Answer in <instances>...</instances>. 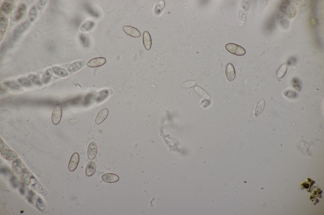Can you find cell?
I'll return each mask as SVG.
<instances>
[{"mask_svg":"<svg viewBox=\"0 0 324 215\" xmlns=\"http://www.w3.org/2000/svg\"><path fill=\"white\" fill-rule=\"evenodd\" d=\"M226 50L231 53L238 56H242L246 53L245 50L242 47L233 43H229L225 46Z\"/></svg>","mask_w":324,"mask_h":215,"instance_id":"1","label":"cell"},{"mask_svg":"<svg viewBox=\"0 0 324 215\" xmlns=\"http://www.w3.org/2000/svg\"><path fill=\"white\" fill-rule=\"evenodd\" d=\"M62 115V111L61 107L59 106H56L53 111L52 120L53 123L55 125H58L60 123Z\"/></svg>","mask_w":324,"mask_h":215,"instance_id":"2","label":"cell"},{"mask_svg":"<svg viewBox=\"0 0 324 215\" xmlns=\"http://www.w3.org/2000/svg\"><path fill=\"white\" fill-rule=\"evenodd\" d=\"M98 150V147L96 143L94 142L90 143L89 144L87 151V154L88 159L90 160H93L96 156Z\"/></svg>","mask_w":324,"mask_h":215,"instance_id":"3","label":"cell"},{"mask_svg":"<svg viewBox=\"0 0 324 215\" xmlns=\"http://www.w3.org/2000/svg\"><path fill=\"white\" fill-rule=\"evenodd\" d=\"M80 160L79 154L77 153H74L72 156L69 162L68 169L70 171H74L77 168Z\"/></svg>","mask_w":324,"mask_h":215,"instance_id":"4","label":"cell"},{"mask_svg":"<svg viewBox=\"0 0 324 215\" xmlns=\"http://www.w3.org/2000/svg\"><path fill=\"white\" fill-rule=\"evenodd\" d=\"M123 29L125 33L132 37L138 38L140 37L141 35L140 31L134 27L129 26H125L123 27Z\"/></svg>","mask_w":324,"mask_h":215,"instance_id":"5","label":"cell"},{"mask_svg":"<svg viewBox=\"0 0 324 215\" xmlns=\"http://www.w3.org/2000/svg\"><path fill=\"white\" fill-rule=\"evenodd\" d=\"M85 65L86 62L84 61H76L69 66L67 68V71L69 73L74 72L80 70Z\"/></svg>","mask_w":324,"mask_h":215,"instance_id":"6","label":"cell"},{"mask_svg":"<svg viewBox=\"0 0 324 215\" xmlns=\"http://www.w3.org/2000/svg\"><path fill=\"white\" fill-rule=\"evenodd\" d=\"M226 75L227 80L230 81H233L236 77L235 71L233 65L229 63L226 68Z\"/></svg>","mask_w":324,"mask_h":215,"instance_id":"7","label":"cell"},{"mask_svg":"<svg viewBox=\"0 0 324 215\" xmlns=\"http://www.w3.org/2000/svg\"><path fill=\"white\" fill-rule=\"evenodd\" d=\"M13 3V1H5L1 8V14L8 16Z\"/></svg>","mask_w":324,"mask_h":215,"instance_id":"8","label":"cell"},{"mask_svg":"<svg viewBox=\"0 0 324 215\" xmlns=\"http://www.w3.org/2000/svg\"><path fill=\"white\" fill-rule=\"evenodd\" d=\"M102 180L104 182L107 183H113L118 181L119 179V176L115 174L112 173H106L101 177Z\"/></svg>","mask_w":324,"mask_h":215,"instance_id":"9","label":"cell"},{"mask_svg":"<svg viewBox=\"0 0 324 215\" xmlns=\"http://www.w3.org/2000/svg\"><path fill=\"white\" fill-rule=\"evenodd\" d=\"M106 59L103 57L92 59L87 63V66L90 67L95 68L102 66L105 64Z\"/></svg>","mask_w":324,"mask_h":215,"instance_id":"10","label":"cell"},{"mask_svg":"<svg viewBox=\"0 0 324 215\" xmlns=\"http://www.w3.org/2000/svg\"><path fill=\"white\" fill-rule=\"evenodd\" d=\"M1 154L5 159L9 161L14 160L18 157L14 151L8 150H3L1 152Z\"/></svg>","mask_w":324,"mask_h":215,"instance_id":"11","label":"cell"},{"mask_svg":"<svg viewBox=\"0 0 324 215\" xmlns=\"http://www.w3.org/2000/svg\"><path fill=\"white\" fill-rule=\"evenodd\" d=\"M27 5L26 3H22L19 4L17 9V20H20L23 17L27 11Z\"/></svg>","mask_w":324,"mask_h":215,"instance_id":"12","label":"cell"},{"mask_svg":"<svg viewBox=\"0 0 324 215\" xmlns=\"http://www.w3.org/2000/svg\"><path fill=\"white\" fill-rule=\"evenodd\" d=\"M30 23L28 21H26L21 23L18 26L14 31V35L17 37L26 31L30 27Z\"/></svg>","mask_w":324,"mask_h":215,"instance_id":"13","label":"cell"},{"mask_svg":"<svg viewBox=\"0 0 324 215\" xmlns=\"http://www.w3.org/2000/svg\"><path fill=\"white\" fill-rule=\"evenodd\" d=\"M96 164L94 161H91L88 162L87 164L85 169L87 175L88 176H92L96 171Z\"/></svg>","mask_w":324,"mask_h":215,"instance_id":"14","label":"cell"},{"mask_svg":"<svg viewBox=\"0 0 324 215\" xmlns=\"http://www.w3.org/2000/svg\"><path fill=\"white\" fill-rule=\"evenodd\" d=\"M109 113V110L106 108H104L101 110L95 119V123L99 125L102 123L107 117Z\"/></svg>","mask_w":324,"mask_h":215,"instance_id":"15","label":"cell"},{"mask_svg":"<svg viewBox=\"0 0 324 215\" xmlns=\"http://www.w3.org/2000/svg\"><path fill=\"white\" fill-rule=\"evenodd\" d=\"M52 69L54 74L59 77H64L69 75V73L64 68L58 66H55L52 67Z\"/></svg>","mask_w":324,"mask_h":215,"instance_id":"16","label":"cell"},{"mask_svg":"<svg viewBox=\"0 0 324 215\" xmlns=\"http://www.w3.org/2000/svg\"><path fill=\"white\" fill-rule=\"evenodd\" d=\"M20 177L21 181L25 185H28L30 184L31 179L29 173L27 169L24 168L22 169Z\"/></svg>","mask_w":324,"mask_h":215,"instance_id":"17","label":"cell"},{"mask_svg":"<svg viewBox=\"0 0 324 215\" xmlns=\"http://www.w3.org/2000/svg\"><path fill=\"white\" fill-rule=\"evenodd\" d=\"M143 40L144 45L148 50H150L152 45L151 38L149 33L145 31L143 34Z\"/></svg>","mask_w":324,"mask_h":215,"instance_id":"18","label":"cell"},{"mask_svg":"<svg viewBox=\"0 0 324 215\" xmlns=\"http://www.w3.org/2000/svg\"><path fill=\"white\" fill-rule=\"evenodd\" d=\"M22 162L20 159H17L14 161L12 164V170L15 174H18L20 173L22 169Z\"/></svg>","mask_w":324,"mask_h":215,"instance_id":"19","label":"cell"},{"mask_svg":"<svg viewBox=\"0 0 324 215\" xmlns=\"http://www.w3.org/2000/svg\"><path fill=\"white\" fill-rule=\"evenodd\" d=\"M53 76V73L51 68H49L44 72L42 77L43 83L47 84L51 81Z\"/></svg>","mask_w":324,"mask_h":215,"instance_id":"20","label":"cell"},{"mask_svg":"<svg viewBox=\"0 0 324 215\" xmlns=\"http://www.w3.org/2000/svg\"><path fill=\"white\" fill-rule=\"evenodd\" d=\"M265 102L264 100H260L257 105L256 107L255 115L256 117H258L263 112L265 107Z\"/></svg>","mask_w":324,"mask_h":215,"instance_id":"21","label":"cell"},{"mask_svg":"<svg viewBox=\"0 0 324 215\" xmlns=\"http://www.w3.org/2000/svg\"><path fill=\"white\" fill-rule=\"evenodd\" d=\"M194 89L196 92L203 98L208 100L211 99V97L207 93L200 87L196 86L195 87Z\"/></svg>","mask_w":324,"mask_h":215,"instance_id":"22","label":"cell"},{"mask_svg":"<svg viewBox=\"0 0 324 215\" xmlns=\"http://www.w3.org/2000/svg\"><path fill=\"white\" fill-rule=\"evenodd\" d=\"M38 14V9L35 6H33L30 9L29 14V17L30 21L34 22L37 17Z\"/></svg>","mask_w":324,"mask_h":215,"instance_id":"23","label":"cell"},{"mask_svg":"<svg viewBox=\"0 0 324 215\" xmlns=\"http://www.w3.org/2000/svg\"><path fill=\"white\" fill-rule=\"evenodd\" d=\"M94 26V23L92 22H88L85 23L82 25L80 29L83 32H86L90 31Z\"/></svg>","mask_w":324,"mask_h":215,"instance_id":"24","label":"cell"},{"mask_svg":"<svg viewBox=\"0 0 324 215\" xmlns=\"http://www.w3.org/2000/svg\"><path fill=\"white\" fill-rule=\"evenodd\" d=\"M287 71V66L286 64H283L279 68L277 73V77L278 78L283 77Z\"/></svg>","mask_w":324,"mask_h":215,"instance_id":"25","label":"cell"},{"mask_svg":"<svg viewBox=\"0 0 324 215\" xmlns=\"http://www.w3.org/2000/svg\"><path fill=\"white\" fill-rule=\"evenodd\" d=\"M165 6V2L163 1L159 2L156 4L155 8V12L157 14L161 13L164 9Z\"/></svg>","mask_w":324,"mask_h":215,"instance_id":"26","label":"cell"},{"mask_svg":"<svg viewBox=\"0 0 324 215\" xmlns=\"http://www.w3.org/2000/svg\"><path fill=\"white\" fill-rule=\"evenodd\" d=\"M36 198V193L33 191L31 190L28 193L27 199L30 203L33 204L35 203Z\"/></svg>","mask_w":324,"mask_h":215,"instance_id":"27","label":"cell"},{"mask_svg":"<svg viewBox=\"0 0 324 215\" xmlns=\"http://www.w3.org/2000/svg\"><path fill=\"white\" fill-rule=\"evenodd\" d=\"M36 206L40 211H43L46 209V206L42 199L40 198H38L36 203Z\"/></svg>","mask_w":324,"mask_h":215,"instance_id":"28","label":"cell"},{"mask_svg":"<svg viewBox=\"0 0 324 215\" xmlns=\"http://www.w3.org/2000/svg\"><path fill=\"white\" fill-rule=\"evenodd\" d=\"M17 9L16 6H12L10 12V17L11 20L12 22L15 21L17 20Z\"/></svg>","mask_w":324,"mask_h":215,"instance_id":"29","label":"cell"},{"mask_svg":"<svg viewBox=\"0 0 324 215\" xmlns=\"http://www.w3.org/2000/svg\"><path fill=\"white\" fill-rule=\"evenodd\" d=\"M197 82L196 80H189L185 82L182 84V86L186 88L193 87L195 86Z\"/></svg>","mask_w":324,"mask_h":215,"instance_id":"30","label":"cell"},{"mask_svg":"<svg viewBox=\"0 0 324 215\" xmlns=\"http://www.w3.org/2000/svg\"><path fill=\"white\" fill-rule=\"evenodd\" d=\"M29 77L32 81L36 84L38 85L41 84L39 77L36 75L34 74H30L29 76Z\"/></svg>","mask_w":324,"mask_h":215,"instance_id":"31","label":"cell"},{"mask_svg":"<svg viewBox=\"0 0 324 215\" xmlns=\"http://www.w3.org/2000/svg\"><path fill=\"white\" fill-rule=\"evenodd\" d=\"M18 81L22 85L25 86H29L31 85L30 81L26 78H21L19 79Z\"/></svg>","mask_w":324,"mask_h":215,"instance_id":"32","label":"cell"},{"mask_svg":"<svg viewBox=\"0 0 324 215\" xmlns=\"http://www.w3.org/2000/svg\"><path fill=\"white\" fill-rule=\"evenodd\" d=\"M210 101L208 99L203 100L200 103V106L203 108H207L210 105Z\"/></svg>","mask_w":324,"mask_h":215,"instance_id":"33","label":"cell"},{"mask_svg":"<svg viewBox=\"0 0 324 215\" xmlns=\"http://www.w3.org/2000/svg\"><path fill=\"white\" fill-rule=\"evenodd\" d=\"M288 1H285L282 3L280 7V10L283 12H285L288 7L289 2Z\"/></svg>","mask_w":324,"mask_h":215,"instance_id":"34","label":"cell"},{"mask_svg":"<svg viewBox=\"0 0 324 215\" xmlns=\"http://www.w3.org/2000/svg\"><path fill=\"white\" fill-rule=\"evenodd\" d=\"M46 4L47 2L46 1H40L38 4V9L39 10H42L44 8H45Z\"/></svg>","mask_w":324,"mask_h":215,"instance_id":"35","label":"cell"},{"mask_svg":"<svg viewBox=\"0 0 324 215\" xmlns=\"http://www.w3.org/2000/svg\"><path fill=\"white\" fill-rule=\"evenodd\" d=\"M80 39L82 43L84 44L85 45L88 44V41L87 38L84 34L81 35Z\"/></svg>","mask_w":324,"mask_h":215,"instance_id":"36","label":"cell"},{"mask_svg":"<svg viewBox=\"0 0 324 215\" xmlns=\"http://www.w3.org/2000/svg\"><path fill=\"white\" fill-rule=\"evenodd\" d=\"M11 181L12 185L14 187H16L17 186L18 183L16 177L15 176H13L11 179Z\"/></svg>","mask_w":324,"mask_h":215,"instance_id":"37","label":"cell"},{"mask_svg":"<svg viewBox=\"0 0 324 215\" xmlns=\"http://www.w3.org/2000/svg\"><path fill=\"white\" fill-rule=\"evenodd\" d=\"M281 24L282 26L284 24H285V28H287L288 27V22L287 20H282L281 22Z\"/></svg>","mask_w":324,"mask_h":215,"instance_id":"38","label":"cell"},{"mask_svg":"<svg viewBox=\"0 0 324 215\" xmlns=\"http://www.w3.org/2000/svg\"><path fill=\"white\" fill-rule=\"evenodd\" d=\"M25 187L24 185H22L20 189V191L22 195H24L25 194Z\"/></svg>","mask_w":324,"mask_h":215,"instance_id":"39","label":"cell"},{"mask_svg":"<svg viewBox=\"0 0 324 215\" xmlns=\"http://www.w3.org/2000/svg\"><path fill=\"white\" fill-rule=\"evenodd\" d=\"M0 148H1V152H2L4 149V145L1 138V145H0Z\"/></svg>","mask_w":324,"mask_h":215,"instance_id":"40","label":"cell"},{"mask_svg":"<svg viewBox=\"0 0 324 215\" xmlns=\"http://www.w3.org/2000/svg\"><path fill=\"white\" fill-rule=\"evenodd\" d=\"M2 171L4 173H6L8 172V169L6 168H4L2 170L1 169V171Z\"/></svg>","mask_w":324,"mask_h":215,"instance_id":"41","label":"cell"},{"mask_svg":"<svg viewBox=\"0 0 324 215\" xmlns=\"http://www.w3.org/2000/svg\"><path fill=\"white\" fill-rule=\"evenodd\" d=\"M309 185L308 184H304V186L306 188H307L309 187Z\"/></svg>","mask_w":324,"mask_h":215,"instance_id":"42","label":"cell"}]
</instances>
